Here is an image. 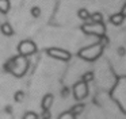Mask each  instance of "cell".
<instances>
[{"label":"cell","instance_id":"d6986e66","mask_svg":"<svg viewBox=\"0 0 126 119\" xmlns=\"http://www.w3.org/2000/svg\"><path fill=\"white\" fill-rule=\"evenodd\" d=\"M42 119H50V112H49V110H44V114H42Z\"/></svg>","mask_w":126,"mask_h":119},{"label":"cell","instance_id":"7a4b0ae2","mask_svg":"<svg viewBox=\"0 0 126 119\" xmlns=\"http://www.w3.org/2000/svg\"><path fill=\"white\" fill-rule=\"evenodd\" d=\"M103 47H104V43H102V42L87 46V47L81 49L79 51V57H81L83 60H87V61H94V60H96L102 54Z\"/></svg>","mask_w":126,"mask_h":119},{"label":"cell","instance_id":"ba28073f","mask_svg":"<svg viewBox=\"0 0 126 119\" xmlns=\"http://www.w3.org/2000/svg\"><path fill=\"white\" fill-rule=\"evenodd\" d=\"M0 30H1V32H3L4 35H7V37H10V35L14 34V30H12L11 24L7 23V22H4V23L0 26Z\"/></svg>","mask_w":126,"mask_h":119},{"label":"cell","instance_id":"ffe728a7","mask_svg":"<svg viewBox=\"0 0 126 119\" xmlns=\"http://www.w3.org/2000/svg\"><path fill=\"white\" fill-rule=\"evenodd\" d=\"M122 14H123V15L126 16V4L123 5V8H122Z\"/></svg>","mask_w":126,"mask_h":119},{"label":"cell","instance_id":"277c9868","mask_svg":"<svg viewBox=\"0 0 126 119\" xmlns=\"http://www.w3.org/2000/svg\"><path fill=\"white\" fill-rule=\"evenodd\" d=\"M18 51L20 56H33L34 53H37V45L30 39H25L18 45Z\"/></svg>","mask_w":126,"mask_h":119},{"label":"cell","instance_id":"3957f363","mask_svg":"<svg viewBox=\"0 0 126 119\" xmlns=\"http://www.w3.org/2000/svg\"><path fill=\"white\" fill-rule=\"evenodd\" d=\"M81 30L85 34H91V35H98V37H103L106 32V27H104L103 22H88V23L83 24Z\"/></svg>","mask_w":126,"mask_h":119},{"label":"cell","instance_id":"5bb4252c","mask_svg":"<svg viewBox=\"0 0 126 119\" xmlns=\"http://www.w3.org/2000/svg\"><path fill=\"white\" fill-rule=\"evenodd\" d=\"M23 119H39V116L35 112H33V111H29V112H26L23 115Z\"/></svg>","mask_w":126,"mask_h":119},{"label":"cell","instance_id":"30bf717a","mask_svg":"<svg viewBox=\"0 0 126 119\" xmlns=\"http://www.w3.org/2000/svg\"><path fill=\"white\" fill-rule=\"evenodd\" d=\"M10 0H0V12L1 14H7L10 11Z\"/></svg>","mask_w":126,"mask_h":119},{"label":"cell","instance_id":"2e32d148","mask_svg":"<svg viewBox=\"0 0 126 119\" xmlns=\"http://www.w3.org/2000/svg\"><path fill=\"white\" fill-rule=\"evenodd\" d=\"M15 100L16 102H22L23 99H25V92H22V91H18L16 93H15Z\"/></svg>","mask_w":126,"mask_h":119},{"label":"cell","instance_id":"e0dca14e","mask_svg":"<svg viewBox=\"0 0 126 119\" xmlns=\"http://www.w3.org/2000/svg\"><path fill=\"white\" fill-rule=\"evenodd\" d=\"M58 119H75V115L71 112V111H69V112H64Z\"/></svg>","mask_w":126,"mask_h":119},{"label":"cell","instance_id":"6da1fadb","mask_svg":"<svg viewBox=\"0 0 126 119\" xmlns=\"http://www.w3.org/2000/svg\"><path fill=\"white\" fill-rule=\"evenodd\" d=\"M27 68H29L27 58H26L25 56H20V54H18L16 57L11 58L8 62H6V65H4V69H6L7 72L12 73V74H15L16 77H22L26 73Z\"/></svg>","mask_w":126,"mask_h":119},{"label":"cell","instance_id":"8fae6325","mask_svg":"<svg viewBox=\"0 0 126 119\" xmlns=\"http://www.w3.org/2000/svg\"><path fill=\"white\" fill-rule=\"evenodd\" d=\"M90 16H91V14L88 12L85 8L79 10V18H80V19H83V20H90Z\"/></svg>","mask_w":126,"mask_h":119},{"label":"cell","instance_id":"9a60e30c","mask_svg":"<svg viewBox=\"0 0 126 119\" xmlns=\"http://www.w3.org/2000/svg\"><path fill=\"white\" fill-rule=\"evenodd\" d=\"M31 15H33L34 18H38V16L41 15V8L39 7H33L31 8Z\"/></svg>","mask_w":126,"mask_h":119},{"label":"cell","instance_id":"4fadbf2b","mask_svg":"<svg viewBox=\"0 0 126 119\" xmlns=\"http://www.w3.org/2000/svg\"><path fill=\"white\" fill-rule=\"evenodd\" d=\"M90 19H91V22H102L103 20V16H102V14L100 12H95V14H92V15L90 16Z\"/></svg>","mask_w":126,"mask_h":119},{"label":"cell","instance_id":"7c38bea8","mask_svg":"<svg viewBox=\"0 0 126 119\" xmlns=\"http://www.w3.org/2000/svg\"><path fill=\"white\" fill-rule=\"evenodd\" d=\"M83 110H84V105H83V104H77V105H75V107L71 110V112L76 116V115H79V114H81Z\"/></svg>","mask_w":126,"mask_h":119},{"label":"cell","instance_id":"8992f818","mask_svg":"<svg viewBox=\"0 0 126 119\" xmlns=\"http://www.w3.org/2000/svg\"><path fill=\"white\" fill-rule=\"evenodd\" d=\"M88 95V87H87V83H84V81H79V83L75 84L73 87V96L75 99L77 100H83L85 99Z\"/></svg>","mask_w":126,"mask_h":119},{"label":"cell","instance_id":"52a82bcc","mask_svg":"<svg viewBox=\"0 0 126 119\" xmlns=\"http://www.w3.org/2000/svg\"><path fill=\"white\" fill-rule=\"evenodd\" d=\"M53 100H54V97H53L52 93L45 95L44 99H42V103H41L42 110H50V107H52V104H53Z\"/></svg>","mask_w":126,"mask_h":119},{"label":"cell","instance_id":"ac0fdd59","mask_svg":"<svg viewBox=\"0 0 126 119\" xmlns=\"http://www.w3.org/2000/svg\"><path fill=\"white\" fill-rule=\"evenodd\" d=\"M94 78V74L91 72H88V73H85L84 76H83V81H84V83H88V81H91Z\"/></svg>","mask_w":126,"mask_h":119},{"label":"cell","instance_id":"9c48e42d","mask_svg":"<svg viewBox=\"0 0 126 119\" xmlns=\"http://www.w3.org/2000/svg\"><path fill=\"white\" fill-rule=\"evenodd\" d=\"M123 19H125V15H123L122 12H119V14L112 15L111 18H110V22H111L112 24H115V26H118V24H121L123 22Z\"/></svg>","mask_w":126,"mask_h":119},{"label":"cell","instance_id":"5b68a950","mask_svg":"<svg viewBox=\"0 0 126 119\" xmlns=\"http://www.w3.org/2000/svg\"><path fill=\"white\" fill-rule=\"evenodd\" d=\"M47 56L53 57L56 60H60V61H69L71 60V54L69 51L64 50V49H58V47H50L46 50Z\"/></svg>","mask_w":126,"mask_h":119}]
</instances>
